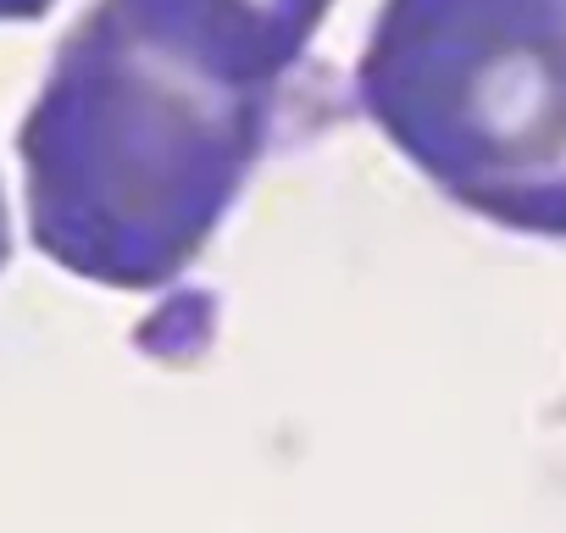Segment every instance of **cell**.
Masks as SVG:
<instances>
[{"instance_id":"4","label":"cell","mask_w":566,"mask_h":533,"mask_svg":"<svg viewBox=\"0 0 566 533\" xmlns=\"http://www.w3.org/2000/svg\"><path fill=\"white\" fill-rule=\"evenodd\" d=\"M56 7V0H0V23H34Z\"/></svg>"},{"instance_id":"1","label":"cell","mask_w":566,"mask_h":533,"mask_svg":"<svg viewBox=\"0 0 566 533\" xmlns=\"http://www.w3.org/2000/svg\"><path fill=\"white\" fill-rule=\"evenodd\" d=\"M266 123V95L211 84L95 0L18 128L29 233L84 284L161 290L244 195Z\"/></svg>"},{"instance_id":"3","label":"cell","mask_w":566,"mask_h":533,"mask_svg":"<svg viewBox=\"0 0 566 533\" xmlns=\"http://www.w3.org/2000/svg\"><path fill=\"white\" fill-rule=\"evenodd\" d=\"M150 45L211 84L266 95L290 79L334 0H112Z\"/></svg>"},{"instance_id":"2","label":"cell","mask_w":566,"mask_h":533,"mask_svg":"<svg viewBox=\"0 0 566 533\" xmlns=\"http://www.w3.org/2000/svg\"><path fill=\"white\" fill-rule=\"evenodd\" d=\"M356 101L461 211L566 239V0H384Z\"/></svg>"},{"instance_id":"5","label":"cell","mask_w":566,"mask_h":533,"mask_svg":"<svg viewBox=\"0 0 566 533\" xmlns=\"http://www.w3.org/2000/svg\"><path fill=\"white\" fill-rule=\"evenodd\" d=\"M12 255V217H7V189H0V266Z\"/></svg>"}]
</instances>
